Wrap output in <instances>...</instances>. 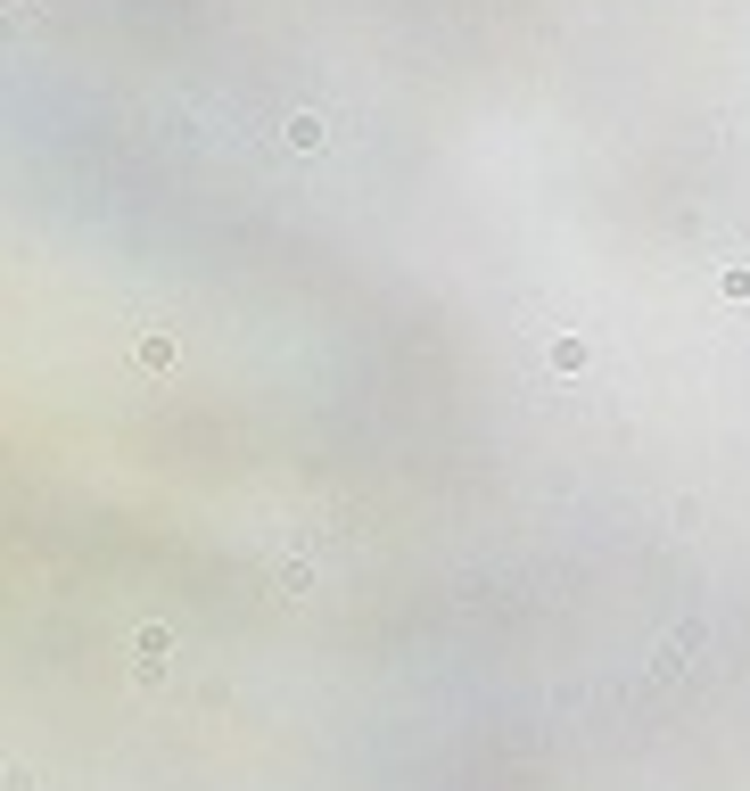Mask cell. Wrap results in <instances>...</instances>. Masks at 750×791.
<instances>
[{
	"label": "cell",
	"mask_w": 750,
	"mask_h": 791,
	"mask_svg": "<svg viewBox=\"0 0 750 791\" xmlns=\"http://www.w3.org/2000/svg\"><path fill=\"white\" fill-rule=\"evenodd\" d=\"M281 132H289V149H322V116H289Z\"/></svg>",
	"instance_id": "obj_1"
},
{
	"label": "cell",
	"mask_w": 750,
	"mask_h": 791,
	"mask_svg": "<svg viewBox=\"0 0 750 791\" xmlns=\"http://www.w3.org/2000/svg\"><path fill=\"white\" fill-rule=\"evenodd\" d=\"M17 9H42V0H17Z\"/></svg>",
	"instance_id": "obj_2"
}]
</instances>
